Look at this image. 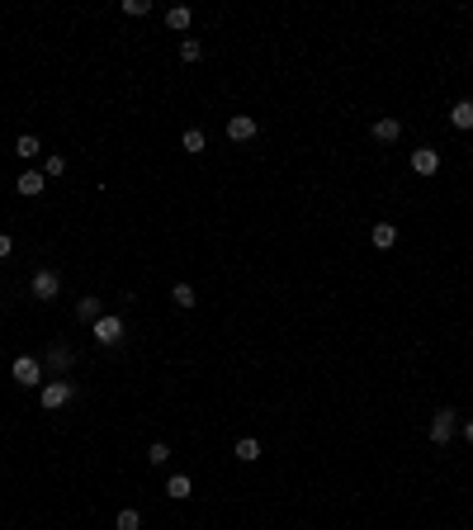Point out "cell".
I'll return each mask as SVG.
<instances>
[{
    "label": "cell",
    "instance_id": "obj_1",
    "mask_svg": "<svg viewBox=\"0 0 473 530\" xmlns=\"http://www.w3.org/2000/svg\"><path fill=\"white\" fill-rule=\"evenodd\" d=\"M10 374H15V384H19V388H43V384H48L43 360H33V355H19V360L10 365Z\"/></svg>",
    "mask_w": 473,
    "mask_h": 530
},
{
    "label": "cell",
    "instance_id": "obj_2",
    "mask_svg": "<svg viewBox=\"0 0 473 530\" xmlns=\"http://www.w3.org/2000/svg\"><path fill=\"white\" fill-rule=\"evenodd\" d=\"M454 431H459V412L454 407H436V417H431V445H449L454 441Z\"/></svg>",
    "mask_w": 473,
    "mask_h": 530
},
{
    "label": "cell",
    "instance_id": "obj_3",
    "mask_svg": "<svg viewBox=\"0 0 473 530\" xmlns=\"http://www.w3.org/2000/svg\"><path fill=\"white\" fill-rule=\"evenodd\" d=\"M71 398H76V384H71V379H48V384L38 388V402H43L48 412H57V407H67Z\"/></svg>",
    "mask_w": 473,
    "mask_h": 530
},
{
    "label": "cell",
    "instance_id": "obj_4",
    "mask_svg": "<svg viewBox=\"0 0 473 530\" xmlns=\"http://www.w3.org/2000/svg\"><path fill=\"white\" fill-rule=\"evenodd\" d=\"M90 336H95L100 345H119L123 341V318H119V313H105V318L90 327Z\"/></svg>",
    "mask_w": 473,
    "mask_h": 530
},
{
    "label": "cell",
    "instance_id": "obj_5",
    "mask_svg": "<svg viewBox=\"0 0 473 530\" xmlns=\"http://www.w3.org/2000/svg\"><path fill=\"white\" fill-rule=\"evenodd\" d=\"M71 360H76V350H71V345H48V360H43V374H48V379H62V374L71 370Z\"/></svg>",
    "mask_w": 473,
    "mask_h": 530
},
{
    "label": "cell",
    "instance_id": "obj_6",
    "mask_svg": "<svg viewBox=\"0 0 473 530\" xmlns=\"http://www.w3.org/2000/svg\"><path fill=\"white\" fill-rule=\"evenodd\" d=\"M28 289H33V298H43V303H48V298H57V293H62V275H57V270H38V275L28 280Z\"/></svg>",
    "mask_w": 473,
    "mask_h": 530
},
{
    "label": "cell",
    "instance_id": "obj_7",
    "mask_svg": "<svg viewBox=\"0 0 473 530\" xmlns=\"http://www.w3.org/2000/svg\"><path fill=\"white\" fill-rule=\"evenodd\" d=\"M256 128H261V123H256L251 114H232V119H227V137H232V142H251Z\"/></svg>",
    "mask_w": 473,
    "mask_h": 530
},
{
    "label": "cell",
    "instance_id": "obj_8",
    "mask_svg": "<svg viewBox=\"0 0 473 530\" xmlns=\"http://www.w3.org/2000/svg\"><path fill=\"white\" fill-rule=\"evenodd\" d=\"M43 189H48V176H43V171H24V176L15 180V194H24V199H38Z\"/></svg>",
    "mask_w": 473,
    "mask_h": 530
},
{
    "label": "cell",
    "instance_id": "obj_9",
    "mask_svg": "<svg viewBox=\"0 0 473 530\" xmlns=\"http://www.w3.org/2000/svg\"><path fill=\"white\" fill-rule=\"evenodd\" d=\"M412 171H417V176H436V171H440V152H436V147H417V152H412Z\"/></svg>",
    "mask_w": 473,
    "mask_h": 530
},
{
    "label": "cell",
    "instance_id": "obj_10",
    "mask_svg": "<svg viewBox=\"0 0 473 530\" xmlns=\"http://www.w3.org/2000/svg\"><path fill=\"white\" fill-rule=\"evenodd\" d=\"M100 318H105V303L85 293V298H80V303H76V322H85V327H95V322H100Z\"/></svg>",
    "mask_w": 473,
    "mask_h": 530
},
{
    "label": "cell",
    "instance_id": "obj_11",
    "mask_svg": "<svg viewBox=\"0 0 473 530\" xmlns=\"http://www.w3.org/2000/svg\"><path fill=\"white\" fill-rule=\"evenodd\" d=\"M369 137H374V142H397V137H402V123H397V119H374Z\"/></svg>",
    "mask_w": 473,
    "mask_h": 530
},
{
    "label": "cell",
    "instance_id": "obj_12",
    "mask_svg": "<svg viewBox=\"0 0 473 530\" xmlns=\"http://www.w3.org/2000/svg\"><path fill=\"white\" fill-rule=\"evenodd\" d=\"M369 241H374L379 251H388V246H397V228L393 223H374V228H369Z\"/></svg>",
    "mask_w": 473,
    "mask_h": 530
},
{
    "label": "cell",
    "instance_id": "obj_13",
    "mask_svg": "<svg viewBox=\"0 0 473 530\" xmlns=\"http://www.w3.org/2000/svg\"><path fill=\"white\" fill-rule=\"evenodd\" d=\"M189 493H194V483H189V474H171V478H166V497H171V502H184Z\"/></svg>",
    "mask_w": 473,
    "mask_h": 530
},
{
    "label": "cell",
    "instance_id": "obj_14",
    "mask_svg": "<svg viewBox=\"0 0 473 530\" xmlns=\"http://www.w3.org/2000/svg\"><path fill=\"white\" fill-rule=\"evenodd\" d=\"M449 123H454L459 132H469L473 128V100H459V105L449 109Z\"/></svg>",
    "mask_w": 473,
    "mask_h": 530
},
{
    "label": "cell",
    "instance_id": "obj_15",
    "mask_svg": "<svg viewBox=\"0 0 473 530\" xmlns=\"http://www.w3.org/2000/svg\"><path fill=\"white\" fill-rule=\"evenodd\" d=\"M237 459H241V464H256V459H261V441H256V436H241V441H237Z\"/></svg>",
    "mask_w": 473,
    "mask_h": 530
},
{
    "label": "cell",
    "instance_id": "obj_16",
    "mask_svg": "<svg viewBox=\"0 0 473 530\" xmlns=\"http://www.w3.org/2000/svg\"><path fill=\"white\" fill-rule=\"evenodd\" d=\"M38 152H43V142H38L33 132H24V137L15 142V157H19V161H33V157H38Z\"/></svg>",
    "mask_w": 473,
    "mask_h": 530
},
{
    "label": "cell",
    "instance_id": "obj_17",
    "mask_svg": "<svg viewBox=\"0 0 473 530\" xmlns=\"http://www.w3.org/2000/svg\"><path fill=\"white\" fill-rule=\"evenodd\" d=\"M189 19H194V15H189V5H171V10H166V28H175V33H180V28H189Z\"/></svg>",
    "mask_w": 473,
    "mask_h": 530
},
{
    "label": "cell",
    "instance_id": "obj_18",
    "mask_svg": "<svg viewBox=\"0 0 473 530\" xmlns=\"http://www.w3.org/2000/svg\"><path fill=\"white\" fill-rule=\"evenodd\" d=\"M171 303H175V308H184V313H189V308L199 303V293H194V284H175V289H171Z\"/></svg>",
    "mask_w": 473,
    "mask_h": 530
},
{
    "label": "cell",
    "instance_id": "obj_19",
    "mask_svg": "<svg viewBox=\"0 0 473 530\" xmlns=\"http://www.w3.org/2000/svg\"><path fill=\"white\" fill-rule=\"evenodd\" d=\"M114 530H142V511H137V506H123V511L114 516Z\"/></svg>",
    "mask_w": 473,
    "mask_h": 530
},
{
    "label": "cell",
    "instance_id": "obj_20",
    "mask_svg": "<svg viewBox=\"0 0 473 530\" xmlns=\"http://www.w3.org/2000/svg\"><path fill=\"white\" fill-rule=\"evenodd\" d=\"M166 459H171V445H166V441H152V445H147V464H166Z\"/></svg>",
    "mask_w": 473,
    "mask_h": 530
},
{
    "label": "cell",
    "instance_id": "obj_21",
    "mask_svg": "<svg viewBox=\"0 0 473 530\" xmlns=\"http://www.w3.org/2000/svg\"><path fill=\"white\" fill-rule=\"evenodd\" d=\"M199 57H204V43H199V38H184L180 43V62H199Z\"/></svg>",
    "mask_w": 473,
    "mask_h": 530
},
{
    "label": "cell",
    "instance_id": "obj_22",
    "mask_svg": "<svg viewBox=\"0 0 473 530\" xmlns=\"http://www.w3.org/2000/svg\"><path fill=\"white\" fill-rule=\"evenodd\" d=\"M204 147H209V137H204L199 128H189V132H184V152H194V157H199Z\"/></svg>",
    "mask_w": 473,
    "mask_h": 530
},
{
    "label": "cell",
    "instance_id": "obj_23",
    "mask_svg": "<svg viewBox=\"0 0 473 530\" xmlns=\"http://www.w3.org/2000/svg\"><path fill=\"white\" fill-rule=\"evenodd\" d=\"M123 15H132V19L152 15V0H123Z\"/></svg>",
    "mask_w": 473,
    "mask_h": 530
},
{
    "label": "cell",
    "instance_id": "obj_24",
    "mask_svg": "<svg viewBox=\"0 0 473 530\" xmlns=\"http://www.w3.org/2000/svg\"><path fill=\"white\" fill-rule=\"evenodd\" d=\"M62 171H67V157H57V152H53V157L43 161V176H62Z\"/></svg>",
    "mask_w": 473,
    "mask_h": 530
},
{
    "label": "cell",
    "instance_id": "obj_25",
    "mask_svg": "<svg viewBox=\"0 0 473 530\" xmlns=\"http://www.w3.org/2000/svg\"><path fill=\"white\" fill-rule=\"evenodd\" d=\"M10 251H15V237H10V232H0V261H5Z\"/></svg>",
    "mask_w": 473,
    "mask_h": 530
},
{
    "label": "cell",
    "instance_id": "obj_26",
    "mask_svg": "<svg viewBox=\"0 0 473 530\" xmlns=\"http://www.w3.org/2000/svg\"><path fill=\"white\" fill-rule=\"evenodd\" d=\"M464 441H469V445H473V417H469V422H464Z\"/></svg>",
    "mask_w": 473,
    "mask_h": 530
}]
</instances>
